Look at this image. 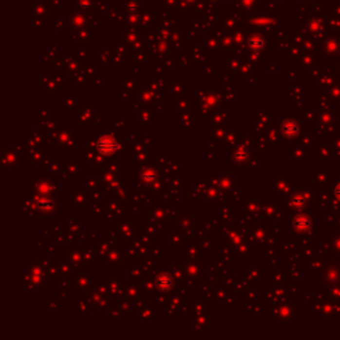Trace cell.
Listing matches in <instances>:
<instances>
[{"label":"cell","mask_w":340,"mask_h":340,"mask_svg":"<svg viewBox=\"0 0 340 340\" xmlns=\"http://www.w3.org/2000/svg\"><path fill=\"white\" fill-rule=\"evenodd\" d=\"M262 45L263 40L259 36H253L251 39L248 40V47L253 49V51H259V49L262 48Z\"/></svg>","instance_id":"6da1fadb"}]
</instances>
